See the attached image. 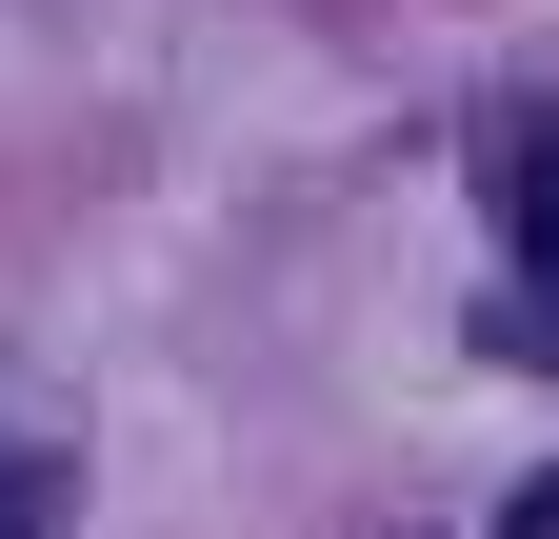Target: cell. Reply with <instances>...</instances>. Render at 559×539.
Masks as SVG:
<instances>
[{
	"mask_svg": "<svg viewBox=\"0 0 559 539\" xmlns=\"http://www.w3.org/2000/svg\"><path fill=\"white\" fill-rule=\"evenodd\" d=\"M520 260H539V280H559V120H539V141H520Z\"/></svg>",
	"mask_w": 559,
	"mask_h": 539,
	"instance_id": "6da1fadb",
	"label": "cell"
},
{
	"mask_svg": "<svg viewBox=\"0 0 559 539\" xmlns=\"http://www.w3.org/2000/svg\"><path fill=\"white\" fill-rule=\"evenodd\" d=\"M0 539H21V500H0Z\"/></svg>",
	"mask_w": 559,
	"mask_h": 539,
	"instance_id": "7a4b0ae2",
	"label": "cell"
}]
</instances>
